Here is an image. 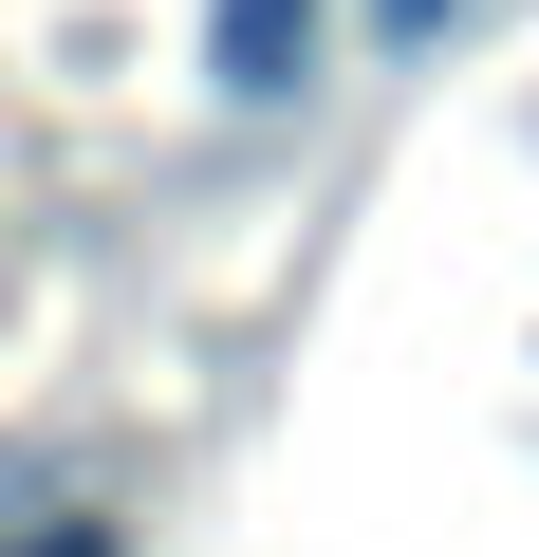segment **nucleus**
Here are the masks:
<instances>
[{
    "mask_svg": "<svg viewBox=\"0 0 539 557\" xmlns=\"http://www.w3.org/2000/svg\"><path fill=\"white\" fill-rule=\"evenodd\" d=\"M317 38H335V0H205V94L223 112H298Z\"/></svg>",
    "mask_w": 539,
    "mask_h": 557,
    "instance_id": "1",
    "label": "nucleus"
},
{
    "mask_svg": "<svg viewBox=\"0 0 539 557\" xmlns=\"http://www.w3.org/2000/svg\"><path fill=\"white\" fill-rule=\"evenodd\" d=\"M446 20H465V0H372V38H391V57H428Z\"/></svg>",
    "mask_w": 539,
    "mask_h": 557,
    "instance_id": "2",
    "label": "nucleus"
},
{
    "mask_svg": "<svg viewBox=\"0 0 539 557\" xmlns=\"http://www.w3.org/2000/svg\"><path fill=\"white\" fill-rule=\"evenodd\" d=\"M20 557H112V520H38V539H20Z\"/></svg>",
    "mask_w": 539,
    "mask_h": 557,
    "instance_id": "3",
    "label": "nucleus"
}]
</instances>
